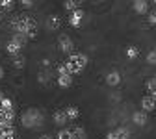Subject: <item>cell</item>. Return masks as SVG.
Here are the masks:
<instances>
[{"label":"cell","mask_w":156,"mask_h":139,"mask_svg":"<svg viewBox=\"0 0 156 139\" xmlns=\"http://www.w3.org/2000/svg\"><path fill=\"white\" fill-rule=\"evenodd\" d=\"M13 33H21L26 39H34L37 35V21L30 15H17L9 23Z\"/></svg>","instance_id":"6da1fadb"},{"label":"cell","mask_w":156,"mask_h":139,"mask_svg":"<svg viewBox=\"0 0 156 139\" xmlns=\"http://www.w3.org/2000/svg\"><path fill=\"white\" fill-rule=\"evenodd\" d=\"M21 124L26 130H35V128H41L45 124V115L41 109L37 108H28L21 113Z\"/></svg>","instance_id":"7a4b0ae2"},{"label":"cell","mask_w":156,"mask_h":139,"mask_svg":"<svg viewBox=\"0 0 156 139\" xmlns=\"http://www.w3.org/2000/svg\"><path fill=\"white\" fill-rule=\"evenodd\" d=\"M63 63H65L67 71L71 72V76H76V74H82L86 71V67L89 63V57L84 52H73L67 57V61H63Z\"/></svg>","instance_id":"3957f363"},{"label":"cell","mask_w":156,"mask_h":139,"mask_svg":"<svg viewBox=\"0 0 156 139\" xmlns=\"http://www.w3.org/2000/svg\"><path fill=\"white\" fill-rule=\"evenodd\" d=\"M15 117H17V113H15V104H13V100H11L9 96H4L2 100H0V121H2V123H8V124H13Z\"/></svg>","instance_id":"277c9868"},{"label":"cell","mask_w":156,"mask_h":139,"mask_svg":"<svg viewBox=\"0 0 156 139\" xmlns=\"http://www.w3.org/2000/svg\"><path fill=\"white\" fill-rule=\"evenodd\" d=\"M26 43H28V39H26L24 35H21V33H13L11 39L6 43V52H8L11 57H15V56L21 54V50L24 48Z\"/></svg>","instance_id":"5b68a950"},{"label":"cell","mask_w":156,"mask_h":139,"mask_svg":"<svg viewBox=\"0 0 156 139\" xmlns=\"http://www.w3.org/2000/svg\"><path fill=\"white\" fill-rule=\"evenodd\" d=\"M58 76H56V84L60 85L62 89H69L73 85V80H74V76H71V72L67 71L65 63H60L58 65Z\"/></svg>","instance_id":"8992f818"},{"label":"cell","mask_w":156,"mask_h":139,"mask_svg":"<svg viewBox=\"0 0 156 139\" xmlns=\"http://www.w3.org/2000/svg\"><path fill=\"white\" fill-rule=\"evenodd\" d=\"M58 48H60L63 54H73V50H74V41L67 35V33H60L58 35Z\"/></svg>","instance_id":"52a82bcc"},{"label":"cell","mask_w":156,"mask_h":139,"mask_svg":"<svg viewBox=\"0 0 156 139\" xmlns=\"http://www.w3.org/2000/svg\"><path fill=\"white\" fill-rule=\"evenodd\" d=\"M132 137V132L128 126H115L113 130H110L106 134V139H130Z\"/></svg>","instance_id":"ba28073f"},{"label":"cell","mask_w":156,"mask_h":139,"mask_svg":"<svg viewBox=\"0 0 156 139\" xmlns=\"http://www.w3.org/2000/svg\"><path fill=\"white\" fill-rule=\"evenodd\" d=\"M84 19H86V13H84V9L80 8V9L69 13V24H71L73 28H80V26L84 24Z\"/></svg>","instance_id":"9c48e42d"},{"label":"cell","mask_w":156,"mask_h":139,"mask_svg":"<svg viewBox=\"0 0 156 139\" xmlns=\"http://www.w3.org/2000/svg\"><path fill=\"white\" fill-rule=\"evenodd\" d=\"M104 82H106L108 87H119L121 82H123V76H121L119 71H110L106 74V78H104Z\"/></svg>","instance_id":"30bf717a"},{"label":"cell","mask_w":156,"mask_h":139,"mask_svg":"<svg viewBox=\"0 0 156 139\" xmlns=\"http://www.w3.org/2000/svg\"><path fill=\"white\" fill-rule=\"evenodd\" d=\"M15 137H17L15 126L0 121V139H15Z\"/></svg>","instance_id":"8fae6325"},{"label":"cell","mask_w":156,"mask_h":139,"mask_svg":"<svg viewBox=\"0 0 156 139\" xmlns=\"http://www.w3.org/2000/svg\"><path fill=\"white\" fill-rule=\"evenodd\" d=\"M45 26H47V30H50V32L60 30V28H62V17H60V15H56V13L48 15V17H47V21H45Z\"/></svg>","instance_id":"7c38bea8"},{"label":"cell","mask_w":156,"mask_h":139,"mask_svg":"<svg viewBox=\"0 0 156 139\" xmlns=\"http://www.w3.org/2000/svg\"><path fill=\"white\" fill-rule=\"evenodd\" d=\"M132 9L138 15H147L151 11V2H147V0H134V2H132Z\"/></svg>","instance_id":"4fadbf2b"},{"label":"cell","mask_w":156,"mask_h":139,"mask_svg":"<svg viewBox=\"0 0 156 139\" xmlns=\"http://www.w3.org/2000/svg\"><path fill=\"white\" fill-rule=\"evenodd\" d=\"M52 121H54L56 126H60V128H65V126L69 124V119H67V115H65L63 109H56V111L52 113Z\"/></svg>","instance_id":"5bb4252c"},{"label":"cell","mask_w":156,"mask_h":139,"mask_svg":"<svg viewBox=\"0 0 156 139\" xmlns=\"http://www.w3.org/2000/svg\"><path fill=\"white\" fill-rule=\"evenodd\" d=\"M132 123L136 124V126H145L147 123H149V113H145V111H141V109H136L134 113H132Z\"/></svg>","instance_id":"9a60e30c"},{"label":"cell","mask_w":156,"mask_h":139,"mask_svg":"<svg viewBox=\"0 0 156 139\" xmlns=\"http://www.w3.org/2000/svg\"><path fill=\"white\" fill-rule=\"evenodd\" d=\"M140 108H141V111L151 113V111L156 109V100H154L151 95H145V96L141 98V102H140Z\"/></svg>","instance_id":"2e32d148"},{"label":"cell","mask_w":156,"mask_h":139,"mask_svg":"<svg viewBox=\"0 0 156 139\" xmlns=\"http://www.w3.org/2000/svg\"><path fill=\"white\" fill-rule=\"evenodd\" d=\"M63 111H65V115L69 119V123L71 121H76V119L80 117V109H78L76 106H67V108H63Z\"/></svg>","instance_id":"e0dca14e"},{"label":"cell","mask_w":156,"mask_h":139,"mask_svg":"<svg viewBox=\"0 0 156 139\" xmlns=\"http://www.w3.org/2000/svg\"><path fill=\"white\" fill-rule=\"evenodd\" d=\"M80 4L82 2H78V0H65V2H63V9L69 11V13H73L76 9H80Z\"/></svg>","instance_id":"ac0fdd59"},{"label":"cell","mask_w":156,"mask_h":139,"mask_svg":"<svg viewBox=\"0 0 156 139\" xmlns=\"http://www.w3.org/2000/svg\"><path fill=\"white\" fill-rule=\"evenodd\" d=\"M58 139H76L74 137V134H73V128H60V132H58V135H56Z\"/></svg>","instance_id":"d6986e66"},{"label":"cell","mask_w":156,"mask_h":139,"mask_svg":"<svg viewBox=\"0 0 156 139\" xmlns=\"http://www.w3.org/2000/svg\"><path fill=\"white\" fill-rule=\"evenodd\" d=\"M37 82L39 84H41V85H48L50 84V71H41V72H39L37 74Z\"/></svg>","instance_id":"ffe728a7"},{"label":"cell","mask_w":156,"mask_h":139,"mask_svg":"<svg viewBox=\"0 0 156 139\" xmlns=\"http://www.w3.org/2000/svg\"><path fill=\"white\" fill-rule=\"evenodd\" d=\"M11 63H13L15 69H24V67H26V57H24L23 54H19V56H15V57L11 59Z\"/></svg>","instance_id":"44dd1931"},{"label":"cell","mask_w":156,"mask_h":139,"mask_svg":"<svg viewBox=\"0 0 156 139\" xmlns=\"http://www.w3.org/2000/svg\"><path fill=\"white\" fill-rule=\"evenodd\" d=\"M125 54H126L128 59H138V56H140V48L136 47V45H130V47H126Z\"/></svg>","instance_id":"7402d4cb"},{"label":"cell","mask_w":156,"mask_h":139,"mask_svg":"<svg viewBox=\"0 0 156 139\" xmlns=\"http://www.w3.org/2000/svg\"><path fill=\"white\" fill-rule=\"evenodd\" d=\"M73 128V134H74V137L76 139H87V132H86V128L84 126H71Z\"/></svg>","instance_id":"603a6c76"},{"label":"cell","mask_w":156,"mask_h":139,"mask_svg":"<svg viewBox=\"0 0 156 139\" xmlns=\"http://www.w3.org/2000/svg\"><path fill=\"white\" fill-rule=\"evenodd\" d=\"M15 8V0H0V9L2 11H11Z\"/></svg>","instance_id":"cb8c5ba5"},{"label":"cell","mask_w":156,"mask_h":139,"mask_svg":"<svg viewBox=\"0 0 156 139\" xmlns=\"http://www.w3.org/2000/svg\"><path fill=\"white\" fill-rule=\"evenodd\" d=\"M147 63H149L151 67H156V50H154V48L147 52Z\"/></svg>","instance_id":"d4e9b609"},{"label":"cell","mask_w":156,"mask_h":139,"mask_svg":"<svg viewBox=\"0 0 156 139\" xmlns=\"http://www.w3.org/2000/svg\"><path fill=\"white\" fill-rule=\"evenodd\" d=\"M147 23L151 26H156V9H152V11L147 13Z\"/></svg>","instance_id":"484cf974"},{"label":"cell","mask_w":156,"mask_h":139,"mask_svg":"<svg viewBox=\"0 0 156 139\" xmlns=\"http://www.w3.org/2000/svg\"><path fill=\"white\" fill-rule=\"evenodd\" d=\"M21 4H23V8H24V9H32V8L35 6V2H34V0H23Z\"/></svg>","instance_id":"4316f807"},{"label":"cell","mask_w":156,"mask_h":139,"mask_svg":"<svg viewBox=\"0 0 156 139\" xmlns=\"http://www.w3.org/2000/svg\"><path fill=\"white\" fill-rule=\"evenodd\" d=\"M41 67H43L45 71H50V59H48V57H43V59H41Z\"/></svg>","instance_id":"83f0119b"},{"label":"cell","mask_w":156,"mask_h":139,"mask_svg":"<svg viewBox=\"0 0 156 139\" xmlns=\"http://www.w3.org/2000/svg\"><path fill=\"white\" fill-rule=\"evenodd\" d=\"M39 139H54L50 134H43V135H39Z\"/></svg>","instance_id":"f1b7e54d"},{"label":"cell","mask_w":156,"mask_h":139,"mask_svg":"<svg viewBox=\"0 0 156 139\" xmlns=\"http://www.w3.org/2000/svg\"><path fill=\"white\" fill-rule=\"evenodd\" d=\"M4 78V69H2V65H0V80Z\"/></svg>","instance_id":"f546056e"},{"label":"cell","mask_w":156,"mask_h":139,"mask_svg":"<svg viewBox=\"0 0 156 139\" xmlns=\"http://www.w3.org/2000/svg\"><path fill=\"white\" fill-rule=\"evenodd\" d=\"M4 96H6V95H4L2 91H0V100H2V98H4Z\"/></svg>","instance_id":"4dcf8cb0"},{"label":"cell","mask_w":156,"mask_h":139,"mask_svg":"<svg viewBox=\"0 0 156 139\" xmlns=\"http://www.w3.org/2000/svg\"><path fill=\"white\" fill-rule=\"evenodd\" d=\"M2 19H4V15H2V9H0V21H2Z\"/></svg>","instance_id":"1f68e13d"},{"label":"cell","mask_w":156,"mask_h":139,"mask_svg":"<svg viewBox=\"0 0 156 139\" xmlns=\"http://www.w3.org/2000/svg\"><path fill=\"white\" fill-rule=\"evenodd\" d=\"M152 4H154V9H156V0H154V2H152Z\"/></svg>","instance_id":"d6a6232c"},{"label":"cell","mask_w":156,"mask_h":139,"mask_svg":"<svg viewBox=\"0 0 156 139\" xmlns=\"http://www.w3.org/2000/svg\"><path fill=\"white\" fill-rule=\"evenodd\" d=\"M154 50H156V48H154Z\"/></svg>","instance_id":"836d02e7"}]
</instances>
